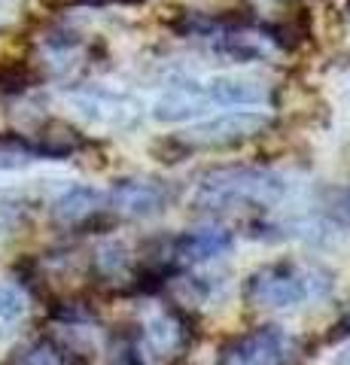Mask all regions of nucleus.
<instances>
[{
    "label": "nucleus",
    "instance_id": "1",
    "mask_svg": "<svg viewBox=\"0 0 350 365\" xmlns=\"http://www.w3.org/2000/svg\"><path fill=\"white\" fill-rule=\"evenodd\" d=\"M287 195V180L268 168H220L201 177L192 192L195 210L271 207Z\"/></svg>",
    "mask_w": 350,
    "mask_h": 365
},
{
    "label": "nucleus",
    "instance_id": "3",
    "mask_svg": "<svg viewBox=\"0 0 350 365\" xmlns=\"http://www.w3.org/2000/svg\"><path fill=\"white\" fill-rule=\"evenodd\" d=\"M268 122L271 119L265 110H229L207 122L189 125L177 137V143L186 146V150H222V146H235L262 134L268 128Z\"/></svg>",
    "mask_w": 350,
    "mask_h": 365
},
{
    "label": "nucleus",
    "instance_id": "12",
    "mask_svg": "<svg viewBox=\"0 0 350 365\" xmlns=\"http://www.w3.org/2000/svg\"><path fill=\"white\" fill-rule=\"evenodd\" d=\"M95 268H98V274L104 280H122L128 274V268H131V259H128L125 244H119V241L101 244L98 253H95Z\"/></svg>",
    "mask_w": 350,
    "mask_h": 365
},
{
    "label": "nucleus",
    "instance_id": "16",
    "mask_svg": "<svg viewBox=\"0 0 350 365\" xmlns=\"http://www.w3.org/2000/svg\"><path fill=\"white\" fill-rule=\"evenodd\" d=\"M341 213H344L347 220H350V192H347V195H344V201H341Z\"/></svg>",
    "mask_w": 350,
    "mask_h": 365
},
{
    "label": "nucleus",
    "instance_id": "9",
    "mask_svg": "<svg viewBox=\"0 0 350 365\" xmlns=\"http://www.w3.org/2000/svg\"><path fill=\"white\" fill-rule=\"evenodd\" d=\"M235 237L232 232H225L220 225H205L195 228V232L180 235L174 247H171V262H180V265H198V262H210L220 259L232 250Z\"/></svg>",
    "mask_w": 350,
    "mask_h": 365
},
{
    "label": "nucleus",
    "instance_id": "14",
    "mask_svg": "<svg viewBox=\"0 0 350 365\" xmlns=\"http://www.w3.org/2000/svg\"><path fill=\"white\" fill-rule=\"evenodd\" d=\"M19 365H64V359H61V353H58V347L55 344H34L31 350H25L19 356Z\"/></svg>",
    "mask_w": 350,
    "mask_h": 365
},
{
    "label": "nucleus",
    "instance_id": "5",
    "mask_svg": "<svg viewBox=\"0 0 350 365\" xmlns=\"http://www.w3.org/2000/svg\"><path fill=\"white\" fill-rule=\"evenodd\" d=\"M299 353V341L280 326H259L229 341L222 365H289Z\"/></svg>",
    "mask_w": 350,
    "mask_h": 365
},
{
    "label": "nucleus",
    "instance_id": "2",
    "mask_svg": "<svg viewBox=\"0 0 350 365\" xmlns=\"http://www.w3.org/2000/svg\"><path fill=\"white\" fill-rule=\"evenodd\" d=\"M326 289H329V280L323 274L292 265V262H277V265L259 268L244 283V299L253 307H292L304 299H317Z\"/></svg>",
    "mask_w": 350,
    "mask_h": 365
},
{
    "label": "nucleus",
    "instance_id": "8",
    "mask_svg": "<svg viewBox=\"0 0 350 365\" xmlns=\"http://www.w3.org/2000/svg\"><path fill=\"white\" fill-rule=\"evenodd\" d=\"M110 204L122 216L143 220V216H155L159 210H165L168 189L159 186L155 180H119L110 189Z\"/></svg>",
    "mask_w": 350,
    "mask_h": 365
},
{
    "label": "nucleus",
    "instance_id": "7",
    "mask_svg": "<svg viewBox=\"0 0 350 365\" xmlns=\"http://www.w3.org/2000/svg\"><path fill=\"white\" fill-rule=\"evenodd\" d=\"M205 113H207V104H205V95H201L198 79H177L153 101V119H159L165 125L189 122V119L205 116Z\"/></svg>",
    "mask_w": 350,
    "mask_h": 365
},
{
    "label": "nucleus",
    "instance_id": "6",
    "mask_svg": "<svg viewBox=\"0 0 350 365\" xmlns=\"http://www.w3.org/2000/svg\"><path fill=\"white\" fill-rule=\"evenodd\" d=\"M205 104L210 107H232V110H247V107H262L268 104V86L256 83V79L244 76H210L198 79Z\"/></svg>",
    "mask_w": 350,
    "mask_h": 365
},
{
    "label": "nucleus",
    "instance_id": "15",
    "mask_svg": "<svg viewBox=\"0 0 350 365\" xmlns=\"http://www.w3.org/2000/svg\"><path fill=\"white\" fill-rule=\"evenodd\" d=\"M21 9V0H0V25L4 21H13Z\"/></svg>",
    "mask_w": 350,
    "mask_h": 365
},
{
    "label": "nucleus",
    "instance_id": "4",
    "mask_svg": "<svg viewBox=\"0 0 350 365\" xmlns=\"http://www.w3.org/2000/svg\"><path fill=\"white\" fill-rule=\"evenodd\" d=\"M67 107L76 119H83L92 128L122 131L140 122V101L113 88H80L67 95Z\"/></svg>",
    "mask_w": 350,
    "mask_h": 365
},
{
    "label": "nucleus",
    "instance_id": "13",
    "mask_svg": "<svg viewBox=\"0 0 350 365\" xmlns=\"http://www.w3.org/2000/svg\"><path fill=\"white\" fill-rule=\"evenodd\" d=\"M28 311V302L16 287L9 283H0V326H13L19 323Z\"/></svg>",
    "mask_w": 350,
    "mask_h": 365
},
{
    "label": "nucleus",
    "instance_id": "10",
    "mask_svg": "<svg viewBox=\"0 0 350 365\" xmlns=\"http://www.w3.org/2000/svg\"><path fill=\"white\" fill-rule=\"evenodd\" d=\"M143 344L150 347L159 359L177 356V350H183V344H186L183 319L174 317V314H155L153 319H146V326H143Z\"/></svg>",
    "mask_w": 350,
    "mask_h": 365
},
{
    "label": "nucleus",
    "instance_id": "11",
    "mask_svg": "<svg viewBox=\"0 0 350 365\" xmlns=\"http://www.w3.org/2000/svg\"><path fill=\"white\" fill-rule=\"evenodd\" d=\"M101 204H104V195H101L95 186L76 182V186H67L61 195L55 198L52 213H55V220H61V222H83L101 210Z\"/></svg>",
    "mask_w": 350,
    "mask_h": 365
}]
</instances>
